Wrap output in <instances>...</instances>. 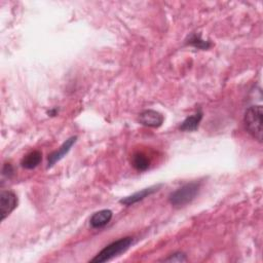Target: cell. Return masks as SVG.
<instances>
[{
    "label": "cell",
    "instance_id": "6da1fadb",
    "mask_svg": "<svg viewBox=\"0 0 263 263\" xmlns=\"http://www.w3.org/2000/svg\"><path fill=\"white\" fill-rule=\"evenodd\" d=\"M134 238L132 236H126L119 238L107 247H105L95 258L90 260V262H96V263H103L106 261H109L120 254L124 253L125 251L128 250V248L133 245Z\"/></svg>",
    "mask_w": 263,
    "mask_h": 263
},
{
    "label": "cell",
    "instance_id": "7a4b0ae2",
    "mask_svg": "<svg viewBox=\"0 0 263 263\" xmlns=\"http://www.w3.org/2000/svg\"><path fill=\"white\" fill-rule=\"evenodd\" d=\"M262 106L256 105L249 107L243 116L246 129L259 142H262Z\"/></svg>",
    "mask_w": 263,
    "mask_h": 263
},
{
    "label": "cell",
    "instance_id": "3957f363",
    "mask_svg": "<svg viewBox=\"0 0 263 263\" xmlns=\"http://www.w3.org/2000/svg\"><path fill=\"white\" fill-rule=\"evenodd\" d=\"M200 189L199 182L187 183L175 190L168 197L170 203L175 208H181L190 203L198 194Z\"/></svg>",
    "mask_w": 263,
    "mask_h": 263
},
{
    "label": "cell",
    "instance_id": "277c9868",
    "mask_svg": "<svg viewBox=\"0 0 263 263\" xmlns=\"http://www.w3.org/2000/svg\"><path fill=\"white\" fill-rule=\"evenodd\" d=\"M17 205V197L14 192L4 190L0 194V216L3 221Z\"/></svg>",
    "mask_w": 263,
    "mask_h": 263
},
{
    "label": "cell",
    "instance_id": "5b68a950",
    "mask_svg": "<svg viewBox=\"0 0 263 263\" xmlns=\"http://www.w3.org/2000/svg\"><path fill=\"white\" fill-rule=\"evenodd\" d=\"M163 115L152 109L144 110L139 114V122L148 127H159L163 123Z\"/></svg>",
    "mask_w": 263,
    "mask_h": 263
},
{
    "label": "cell",
    "instance_id": "8992f818",
    "mask_svg": "<svg viewBox=\"0 0 263 263\" xmlns=\"http://www.w3.org/2000/svg\"><path fill=\"white\" fill-rule=\"evenodd\" d=\"M76 140H77V137H76V136L70 137L68 140H66V141L61 145V147H60L57 151H54V152H52L51 154H49V155H48L47 167L49 168V167L53 166L58 161H60V160L70 151V149L72 148V146L75 144Z\"/></svg>",
    "mask_w": 263,
    "mask_h": 263
},
{
    "label": "cell",
    "instance_id": "52a82bcc",
    "mask_svg": "<svg viewBox=\"0 0 263 263\" xmlns=\"http://www.w3.org/2000/svg\"><path fill=\"white\" fill-rule=\"evenodd\" d=\"M160 187H161V184L153 185V186H150V187H148V188H144V189H142V190H140V191L135 192L134 194H132V195H129V196H126V197H124V198H121V199L119 200V202L122 203V204H124V205H132V204H134V203H136V202H139V201L143 200L144 198L148 197L149 195L153 194L154 192L158 191Z\"/></svg>",
    "mask_w": 263,
    "mask_h": 263
},
{
    "label": "cell",
    "instance_id": "ba28073f",
    "mask_svg": "<svg viewBox=\"0 0 263 263\" xmlns=\"http://www.w3.org/2000/svg\"><path fill=\"white\" fill-rule=\"evenodd\" d=\"M112 216L113 213L110 210H101L90 217L89 224L92 228H102L111 221Z\"/></svg>",
    "mask_w": 263,
    "mask_h": 263
},
{
    "label": "cell",
    "instance_id": "9c48e42d",
    "mask_svg": "<svg viewBox=\"0 0 263 263\" xmlns=\"http://www.w3.org/2000/svg\"><path fill=\"white\" fill-rule=\"evenodd\" d=\"M41 160H42V153L38 150H35L28 153L26 156H24V158L21 161V164L24 168L33 170L36 166H38Z\"/></svg>",
    "mask_w": 263,
    "mask_h": 263
},
{
    "label": "cell",
    "instance_id": "30bf717a",
    "mask_svg": "<svg viewBox=\"0 0 263 263\" xmlns=\"http://www.w3.org/2000/svg\"><path fill=\"white\" fill-rule=\"evenodd\" d=\"M201 119H202V112L198 111L195 114H193L191 116H188L181 123L180 129L182 132H193V130H195L198 127Z\"/></svg>",
    "mask_w": 263,
    "mask_h": 263
},
{
    "label": "cell",
    "instance_id": "8fae6325",
    "mask_svg": "<svg viewBox=\"0 0 263 263\" xmlns=\"http://www.w3.org/2000/svg\"><path fill=\"white\" fill-rule=\"evenodd\" d=\"M132 163L136 170H138L140 172H144L149 167L150 160L147 158V156L145 154L136 153V154H134V156L132 158Z\"/></svg>",
    "mask_w": 263,
    "mask_h": 263
},
{
    "label": "cell",
    "instance_id": "7c38bea8",
    "mask_svg": "<svg viewBox=\"0 0 263 263\" xmlns=\"http://www.w3.org/2000/svg\"><path fill=\"white\" fill-rule=\"evenodd\" d=\"M188 44L194 46L195 48H199V49H208L211 46V43L209 41L201 39V37L197 34H192L189 37Z\"/></svg>",
    "mask_w": 263,
    "mask_h": 263
},
{
    "label": "cell",
    "instance_id": "4fadbf2b",
    "mask_svg": "<svg viewBox=\"0 0 263 263\" xmlns=\"http://www.w3.org/2000/svg\"><path fill=\"white\" fill-rule=\"evenodd\" d=\"M165 262H186L187 257L183 252H176L172 255H170L166 259H164Z\"/></svg>",
    "mask_w": 263,
    "mask_h": 263
},
{
    "label": "cell",
    "instance_id": "5bb4252c",
    "mask_svg": "<svg viewBox=\"0 0 263 263\" xmlns=\"http://www.w3.org/2000/svg\"><path fill=\"white\" fill-rule=\"evenodd\" d=\"M14 174V170L10 163H5L3 168H2V175L6 176L7 178H11L12 175Z\"/></svg>",
    "mask_w": 263,
    "mask_h": 263
}]
</instances>
